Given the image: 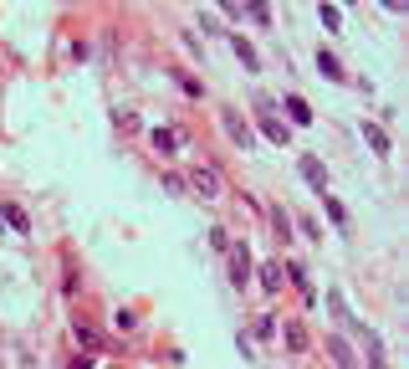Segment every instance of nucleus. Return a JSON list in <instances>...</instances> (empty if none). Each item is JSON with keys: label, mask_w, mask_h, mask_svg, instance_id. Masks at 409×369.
<instances>
[{"label": "nucleus", "mask_w": 409, "mask_h": 369, "mask_svg": "<svg viewBox=\"0 0 409 369\" xmlns=\"http://www.w3.org/2000/svg\"><path fill=\"white\" fill-rule=\"evenodd\" d=\"M256 113H261V134L287 149V144H292V128H287V118H276V103L271 98H256Z\"/></svg>", "instance_id": "f257e3e1"}, {"label": "nucleus", "mask_w": 409, "mask_h": 369, "mask_svg": "<svg viewBox=\"0 0 409 369\" xmlns=\"http://www.w3.org/2000/svg\"><path fill=\"white\" fill-rule=\"evenodd\" d=\"M190 190L200 195V200H215V195L226 190V184H220V169L215 164H194L190 169Z\"/></svg>", "instance_id": "f03ea898"}, {"label": "nucleus", "mask_w": 409, "mask_h": 369, "mask_svg": "<svg viewBox=\"0 0 409 369\" xmlns=\"http://www.w3.org/2000/svg\"><path fill=\"white\" fill-rule=\"evenodd\" d=\"M220 128L230 134V144H235V149H251V123H246V118L235 113V108H220Z\"/></svg>", "instance_id": "7ed1b4c3"}, {"label": "nucleus", "mask_w": 409, "mask_h": 369, "mask_svg": "<svg viewBox=\"0 0 409 369\" xmlns=\"http://www.w3.org/2000/svg\"><path fill=\"white\" fill-rule=\"evenodd\" d=\"M230 282H235V287H246V282H251V252H246V241H241V246H230Z\"/></svg>", "instance_id": "20e7f679"}, {"label": "nucleus", "mask_w": 409, "mask_h": 369, "mask_svg": "<svg viewBox=\"0 0 409 369\" xmlns=\"http://www.w3.org/2000/svg\"><path fill=\"white\" fill-rule=\"evenodd\" d=\"M302 180L312 184L318 195H327V169H322V160H312V154H302Z\"/></svg>", "instance_id": "39448f33"}, {"label": "nucleus", "mask_w": 409, "mask_h": 369, "mask_svg": "<svg viewBox=\"0 0 409 369\" xmlns=\"http://www.w3.org/2000/svg\"><path fill=\"white\" fill-rule=\"evenodd\" d=\"M72 338H77V349H87V354L102 349V334H98L92 323H72Z\"/></svg>", "instance_id": "423d86ee"}, {"label": "nucleus", "mask_w": 409, "mask_h": 369, "mask_svg": "<svg viewBox=\"0 0 409 369\" xmlns=\"http://www.w3.org/2000/svg\"><path fill=\"white\" fill-rule=\"evenodd\" d=\"M363 139H368V149H374L379 160H389V134L379 123H363Z\"/></svg>", "instance_id": "0eeeda50"}, {"label": "nucleus", "mask_w": 409, "mask_h": 369, "mask_svg": "<svg viewBox=\"0 0 409 369\" xmlns=\"http://www.w3.org/2000/svg\"><path fill=\"white\" fill-rule=\"evenodd\" d=\"M230 46H235V57H241V62H246V67H251V72H256V67H261V57H256V46H251V42H246V36H241V31H235V36H230Z\"/></svg>", "instance_id": "6e6552de"}, {"label": "nucleus", "mask_w": 409, "mask_h": 369, "mask_svg": "<svg viewBox=\"0 0 409 369\" xmlns=\"http://www.w3.org/2000/svg\"><path fill=\"white\" fill-rule=\"evenodd\" d=\"M154 149H159L164 160H169V154H179V134H174V128H154Z\"/></svg>", "instance_id": "1a4fd4ad"}, {"label": "nucleus", "mask_w": 409, "mask_h": 369, "mask_svg": "<svg viewBox=\"0 0 409 369\" xmlns=\"http://www.w3.org/2000/svg\"><path fill=\"white\" fill-rule=\"evenodd\" d=\"M327 354H333V364H338V369H358V359L348 354V344H343V338H327Z\"/></svg>", "instance_id": "9d476101"}, {"label": "nucleus", "mask_w": 409, "mask_h": 369, "mask_svg": "<svg viewBox=\"0 0 409 369\" xmlns=\"http://www.w3.org/2000/svg\"><path fill=\"white\" fill-rule=\"evenodd\" d=\"M282 338H287V349H292V354L307 349V328H302V323H287V328H282Z\"/></svg>", "instance_id": "9b49d317"}, {"label": "nucleus", "mask_w": 409, "mask_h": 369, "mask_svg": "<svg viewBox=\"0 0 409 369\" xmlns=\"http://www.w3.org/2000/svg\"><path fill=\"white\" fill-rule=\"evenodd\" d=\"M282 108H287V118H292V123H312V108H307L302 98H287Z\"/></svg>", "instance_id": "f8f14e48"}, {"label": "nucleus", "mask_w": 409, "mask_h": 369, "mask_svg": "<svg viewBox=\"0 0 409 369\" xmlns=\"http://www.w3.org/2000/svg\"><path fill=\"white\" fill-rule=\"evenodd\" d=\"M318 67H322V77H333V83H343V62L333 57V51H318Z\"/></svg>", "instance_id": "ddd939ff"}, {"label": "nucleus", "mask_w": 409, "mask_h": 369, "mask_svg": "<svg viewBox=\"0 0 409 369\" xmlns=\"http://www.w3.org/2000/svg\"><path fill=\"white\" fill-rule=\"evenodd\" d=\"M261 287H266V293L282 287V261H266V267H261Z\"/></svg>", "instance_id": "4468645a"}, {"label": "nucleus", "mask_w": 409, "mask_h": 369, "mask_svg": "<svg viewBox=\"0 0 409 369\" xmlns=\"http://www.w3.org/2000/svg\"><path fill=\"white\" fill-rule=\"evenodd\" d=\"M287 277H292V282L302 287V298H307V302L318 298V293H312V282H307V267H297V261H292V267H287Z\"/></svg>", "instance_id": "2eb2a0df"}, {"label": "nucleus", "mask_w": 409, "mask_h": 369, "mask_svg": "<svg viewBox=\"0 0 409 369\" xmlns=\"http://www.w3.org/2000/svg\"><path fill=\"white\" fill-rule=\"evenodd\" d=\"M322 210H327V221H333V226H348V210H343L333 195H322Z\"/></svg>", "instance_id": "dca6fc26"}, {"label": "nucleus", "mask_w": 409, "mask_h": 369, "mask_svg": "<svg viewBox=\"0 0 409 369\" xmlns=\"http://www.w3.org/2000/svg\"><path fill=\"white\" fill-rule=\"evenodd\" d=\"M0 221H10L16 231H31V221H26V210H21V205H6V210H0Z\"/></svg>", "instance_id": "f3484780"}, {"label": "nucleus", "mask_w": 409, "mask_h": 369, "mask_svg": "<svg viewBox=\"0 0 409 369\" xmlns=\"http://www.w3.org/2000/svg\"><path fill=\"white\" fill-rule=\"evenodd\" d=\"M271 226H276V236H282V241H287V236H292V221H287V210H282V205L271 210Z\"/></svg>", "instance_id": "a211bd4d"}, {"label": "nucleus", "mask_w": 409, "mask_h": 369, "mask_svg": "<svg viewBox=\"0 0 409 369\" xmlns=\"http://www.w3.org/2000/svg\"><path fill=\"white\" fill-rule=\"evenodd\" d=\"M72 369H92V359H87V354H77V359H72Z\"/></svg>", "instance_id": "6ab92c4d"}, {"label": "nucleus", "mask_w": 409, "mask_h": 369, "mask_svg": "<svg viewBox=\"0 0 409 369\" xmlns=\"http://www.w3.org/2000/svg\"><path fill=\"white\" fill-rule=\"evenodd\" d=\"M220 6H226V10H230V16H241V0H220Z\"/></svg>", "instance_id": "aec40b11"}, {"label": "nucleus", "mask_w": 409, "mask_h": 369, "mask_svg": "<svg viewBox=\"0 0 409 369\" xmlns=\"http://www.w3.org/2000/svg\"><path fill=\"white\" fill-rule=\"evenodd\" d=\"M379 6H389V10H399V0H379Z\"/></svg>", "instance_id": "412c9836"}]
</instances>
